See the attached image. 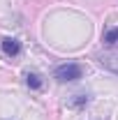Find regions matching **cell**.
<instances>
[{"mask_svg":"<svg viewBox=\"0 0 118 120\" xmlns=\"http://www.w3.org/2000/svg\"><path fill=\"white\" fill-rule=\"evenodd\" d=\"M53 76L58 79L60 83H67V81H79V79L83 76V69H81V65H76V62H67V65L56 67Z\"/></svg>","mask_w":118,"mask_h":120,"instance_id":"6da1fadb","label":"cell"},{"mask_svg":"<svg viewBox=\"0 0 118 120\" xmlns=\"http://www.w3.org/2000/svg\"><path fill=\"white\" fill-rule=\"evenodd\" d=\"M104 42L106 44H118V28H111L104 32Z\"/></svg>","mask_w":118,"mask_h":120,"instance_id":"277c9868","label":"cell"},{"mask_svg":"<svg viewBox=\"0 0 118 120\" xmlns=\"http://www.w3.org/2000/svg\"><path fill=\"white\" fill-rule=\"evenodd\" d=\"M100 65H102L104 69H109V72L118 74V51H109V53H102V56H100Z\"/></svg>","mask_w":118,"mask_h":120,"instance_id":"7a4b0ae2","label":"cell"},{"mask_svg":"<svg viewBox=\"0 0 118 120\" xmlns=\"http://www.w3.org/2000/svg\"><path fill=\"white\" fill-rule=\"evenodd\" d=\"M2 51L7 53V56H19V51H21V44L12 39V37H5L2 39Z\"/></svg>","mask_w":118,"mask_h":120,"instance_id":"3957f363","label":"cell"},{"mask_svg":"<svg viewBox=\"0 0 118 120\" xmlns=\"http://www.w3.org/2000/svg\"><path fill=\"white\" fill-rule=\"evenodd\" d=\"M28 86H30V88H42V79H39V74H28Z\"/></svg>","mask_w":118,"mask_h":120,"instance_id":"5b68a950","label":"cell"}]
</instances>
